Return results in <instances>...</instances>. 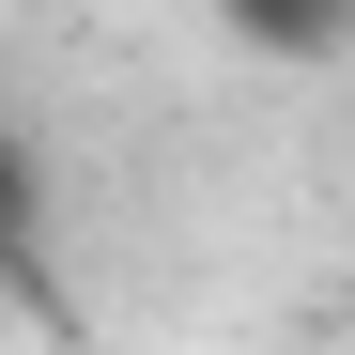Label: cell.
<instances>
[{"label":"cell","mask_w":355,"mask_h":355,"mask_svg":"<svg viewBox=\"0 0 355 355\" xmlns=\"http://www.w3.org/2000/svg\"><path fill=\"white\" fill-rule=\"evenodd\" d=\"M232 31H248V46H278V62H324V46L355 31V0H232Z\"/></svg>","instance_id":"1"},{"label":"cell","mask_w":355,"mask_h":355,"mask_svg":"<svg viewBox=\"0 0 355 355\" xmlns=\"http://www.w3.org/2000/svg\"><path fill=\"white\" fill-rule=\"evenodd\" d=\"M16 232H31V155H16V124H0V263H16Z\"/></svg>","instance_id":"2"}]
</instances>
